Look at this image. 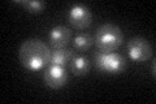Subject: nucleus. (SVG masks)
Returning <instances> with one entry per match:
<instances>
[{
    "label": "nucleus",
    "instance_id": "1a4fd4ad",
    "mask_svg": "<svg viewBox=\"0 0 156 104\" xmlns=\"http://www.w3.org/2000/svg\"><path fill=\"white\" fill-rule=\"evenodd\" d=\"M73 56H74L73 49L68 48V47L52 49V51H51V61H50V64L58 65V66H65L68 63H70Z\"/></svg>",
    "mask_w": 156,
    "mask_h": 104
},
{
    "label": "nucleus",
    "instance_id": "7ed1b4c3",
    "mask_svg": "<svg viewBox=\"0 0 156 104\" xmlns=\"http://www.w3.org/2000/svg\"><path fill=\"white\" fill-rule=\"evenodd\" d=\"M94 64L98 72L107 74H119L125 69L126 61L122 55L116 52H99L94 55Z\"/></svg>",
    "mask_w": 156,
    "mask_h": 104
},
{
    "label": "nucleus",
    "instance_id": "9d476101",
    "mask_svg": "<svg viewBox=\"0 0 156 104\" xmlns=\"http://www.w3.org/2000/svg\"><path fill=\"white\" fill-rule=\"evenodd\" d=\"M92 44H94V38L87 33L78 34V35L73 39V46H74L76 49H78V51H81V52L87 51Z\"/></svg>",
    "mask_w": 156,
    "mask_h": 104
},
{
    "label": "nucleus",
    "instance_id": "6e6552de",
    "mask_svg": "<svg viewBox=\"0 0 156 104\" xmlns=\"http://www.w3.org/2000/svg\"><path fill=\"white\" fill-rule=\"evenodd\" d=\"M70 66V72L74 74V76H86L90 70V61L89 59L83 55H74L73 59L69 63Z\"/></svg>",
    "mask_w": 156,
    "mask_h": 104
},
{
    "label": "nucleus",
    "instance_id": "f03ea898",
    "mask_svg": "<svg viewBox=\"0 0 156 104\" xmlns=\"http://www.w3.org/2000/svg\"><path fill=\"white\" fill-rule=\"evenodd\" d=\"M124 41L122 31L119 26L113 23H104L98 27L94 44L96 46V49L99 52H115L119 48Z\"/></svg>",
    "mask_w": 156,
    "mask_h": 104
},
{
    "label": "nucleus",
    "instance_id": "39448f33",
    "mask_svg": "<svg viewBox=\"0 0 156 104\" xmlns=\"http://www.w3.org/2000/svg\"><path fill=\"white\" fill-rule=\"evenodd\" d=\"M68 21L73 27L78 29V30H83V29L89 27L92 21V14L89 7L85 4H74L69 8L68 11Z\"/></svg>",
    "mask_w": 156,
    "mask_h": 104
},
{
    "label": "nucleus",
    "instance_id": "423d86ee",
    "mask_svg": "<svg viewBox=\"0 0 156 104\" xmlns=\"http://www.w3.org/2000/svg\"><path fill=\"white\" fill-rule=\"evenodd\" d=\"M43 80H44L46 85L51 88L64 87L68 81V73L65 70V66H58V65L50 64L44 72Z\"/></svg>",
    "mask_w": 156,
    "mask_h": 104
},
{
    "label": "nucleus",
    "instance_id": "0eeeda50",
    "mask_svg": "<svg viewBox=\"0 0 156 104\" xmlns=\"http://www.w3.org/2000/svg\"><path fill=\"white\" fill-rule=\"evenodd\" d=\"M72 31L70 29L62 25H57V26L52 27L50 33H48V43L53 49L57 48H65L68 43L70 42Z\"/></svg>",
    "mask_w": 156,
    "mask_h": 104
},
{
    "label": "nucleus",
    "instance_id": "9b49d317",
    "mask_svg": "<svg viewBox=\"0 0 156 104\" xmlns=\"http://www.w3.org/2000/svg\"><path fill=\"white\" fill-rule=\"evenodd\" d=\"M16 3L30 13H41L46 8V3L41 0H17Z\"/></svg>",
    "mask_w": 156,
    "mask_h": 104
},
{
    "label": "nucleus",
    "instance_id": "20e7f679",
    "mask_svg": "<svg viewBox=\"0 0 156 104\" xmlns=\"http://www.w3.org/2000/svg\"><path fill=\"white\" fill-rule=\"evenodd\" d=\"M128 56L135 63H144L152 57V46L147 39L142 37H135L130 39L126 46Z\"/></svg>",
    "mask_w": 156,
    "mask_h": 104
},
{
    "label": "nucleus",
    "instance_id": "f257e3e1",
    "mask_svg": "<svg viewBox=\"0 0 156 104\" xmlns=\"http://www.w3.org/2000/svg\"><path fill=\"white\" fill-rule=\"evenodd\" d=\"M21 65L29 72H39L50 65L51 49L41 39H26L18 49Z\"/></svg>",
    "mask_w": 156,
    "mask_h": 104
},
{
    "label": "nucleus",
    "instance_id": "f8f14e48",
    "mask_svg": "<svg viewBox=\"0 0 156 104\" xmlns=\"http://www.w3.org/2000/svg\"><path fill=\"white\" fill-rule=\"evenodd\" d=\"M150 72H151V74H152V76L155 77V60H152V66H151Z\"/></svg>",
    "mask_w": 156,
    "mask_h": 104
}]
</instances>
